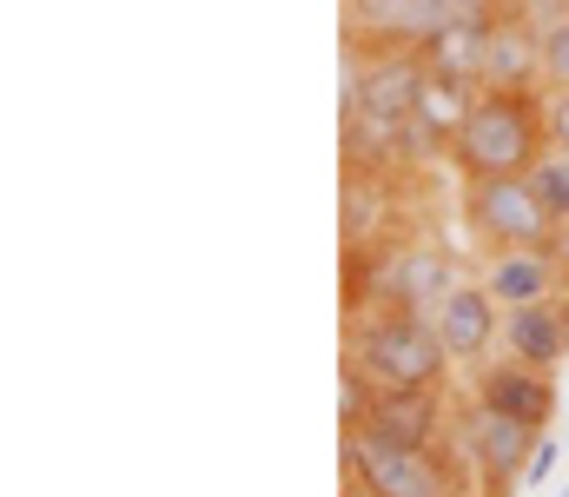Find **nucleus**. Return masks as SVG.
<instances>
[{
    "mask_svg": "<svg viewBox=\"0 0 569 497\" xmlns=\"http://www.w3.org/2000/svg\"><path fill=\"white\" fill-rule=\"evenodd\" d=\"M550 147L557 140H550L543 87H483L450 140V166L457 179H503V172H537Z\"/></svg>",
    "mask_w": 569,
    "mask_h": 497,
    "instance_id": "nucleus-1",
    "label": "nucleus"
},
{
    "mask_svg": "<svg viewBox=\"0 0 569 497\" xmlns=\"http://www.w3.org/2000/svg\"><path fill=\"white\" fill-rule=\"evenodd\" d=\"M345 365H358L385 391H443L457 358L437 338L430 312H385V306H371V312L351 319V358Z\"/></svg>",
    "mask_w": 569,
    "mask_h": 497,
    "instance_id": "nucleus-2",
    "label": "nucleus"
},
{
    "mask_svg": "<svg viewBox=\"0 0 569 497\" xmlns=\"http://www.w3.org/2000/svg\"><path fill=\"white\" fill-rule=\"evenodd\" d=\"M351 306L371 312H430L450 286H457V252L450 246H430V239H371L351 252Z\"/></svg>",
    "mask_w": 569,
    "mask_h": 497,
    "instance_id": "nucleus-3",
    "label": "nucleus"
},
{
    "mask_svg": "<svg viewBox=\"0 0 569 497\" xmlns=\"http://www.w3.org/2000/svg\"><path fill=\"white\" fill-rule=\"evenodd\" d=\"M457 212H463V232L483 246V259L490 252H523V246H557V232H563V219L543 206V192H537L530 172L463 179Z\"/></svg>",
    "mask_w": 569,
    "mask_h": 497,
    "instance_id": "nucleus-4",
    "label": "nucleus"
},
{
    "mask_svg": "<svg viewBox=\"0 0 569 497\" xmlns=\"http://www.w3.org/2000/svg\"><path fill=\"white\" fill-rule=\"evenodd\" d=\"M345 478L371 497H470L463 471L437 445H398L378 431H345Z\"/></svg>",
    "mask_w": 569,
    "mask_h": 497,
    "instance_id": "nucleus-5",
    "label": "nucleus"
},
{
    "mask_svg": "<svg viewBox=\"0 0 569 497\" xmlns=\"http://www.w3.org/2000/svg\"><path fill=\"white\" fill-rule=\"evenodd\" d=\"M537 445H543V431L537 425H523V418H503V411H490V405H463L457 411V471L463 478H477V491L483 497H510L517 491V478H530V458H537Z\"/></svg>",
    "mask_w": 569,
    "mask_h": 497,
    "instance_id": "nucleus-6",
    "label": "nucleus"
},
{
    "mask_svg": "<svg viewBox=\"0 0 569 497\" xmlns=\"http://www.w3.org/2000/svg\"><path fill=\"white\" fill-rule=\"evenodd\" d=\"M550 20L537 7L517 13H490V40H483V87H550Z\"/></svg>",
    "mask_w": 569,
    "mask_h": 497,
    "instance_id": "nucleus-7",
    "label": "nucleus"
},
{
    "mask_svg": "<svg viewBox=\"0 0 569 497\" xmlns=\"http://www.w3.org/2000/svg\"><path fill=\"white\" fill-rule=\"evenodd\" d=\"M470 398L490 405V411H503V418H523V425L550 431V418H557V371H537V365H523V358L503 351L497 365H477Z\"/></svg>",
    "mask_w": 569,
    "mask_h": 497,
    "instance_id": "nucleus-8",
    "label": "nucleus"
},
{
    "mask_svg": "<svg viewBox=\"0 0 569 497\" xmlns=\"http://www.w3.org/2000/svg\"><path fill=\"white\" fill-rule=\"evenodd\" d=\"M430 326H437V338L450 345V358H457V365H483V358H490V345L503 338V306L483 292V279H477V286H463V279H457V286L430 306Z\"/></svg>",
    "mask_w": 569,
    "mask_h": 497,
    "instance_id": "nucleus-9",
    "label": "nucleus"
},
{
    "mask_svg": "<svg viewBox=\"0 0 569 497\" xmlns=\"http://www.w3.org/2000/svg\"><path fill=\"white\" fill-rule=\"evenodd\" d=\"M470 0H351V40L378 47H425L443 20H457Z\"/></svg>",
    "mask_w": 569,
    "mask_h": 497,
    "instance_id": "nucleus-10",
    "label": "nucleus"
},
{
    "mask_svg": "<svg viewBox=\"0 0 569 497\" xmlns=\"http://www.w3.org/2000/svg\"><path fill=\"white\" fill-rule=\"evenodd\" d=\"M503 351L537 365V371H563L569 365V286L550 292V299L510 306L503 312Z\"/></svg>",
    "mask_w": 569,
    "mask_h": 497,
    "instance_id": "nucleus-11",
    "label": "nucleus"
},
{
    "mask_svg": "<svg viewBox=\"0 0 569 497\" xmlns=\"http://www.w3.org/2000/svg\"><path fill=\"white\" fill-rule=\"evenodd\" d=\"M483 292L510 312V306H530V299H550L563 292V266H557V246H523V252H490L483 259Z\"/></svg>",
    "mask_w": 569,
    "mask_h": 497,
    "instance_id": "nucleus-12",
    "label": "nucleus"
},
{
    "mask_svg": "<svg viewBox=\"0 0 569 497\" xmlns=\"http://www.w3.org/2000/svg\"><path fill=\"white\" fill-rule=\"evenodd\" d=\"M443 425H450L443 391H385V385H378L358 431H378V438H398V445H437Z\"/></svg>",
    "mask_w": 569,
    "mask_h": 497,
    "instance_id": "nucleus-13",
    "label": "nucleus"
},
{
    "mask_svg": "<svg viewBox=\"0 0 569 497\" xmlns=\"http://www.w3.org/2000/svg\"><path fill=\"white\" fill-rule=\"evenodd\" d=\"M483 40H490V13L483 7H463L457 20H443L430 33L418 53H425L430 73H457V80H477L483 87Z\"/></svg>",
    "mask_w": 569,
    "mask_h": 497,
    "instance_id": "nucleus-14",
    "label": "nucleus"
},
{
    "mask_svg": "<svg viewBox=\"0 0 569 497\" xmlns=\"http://www.w3.org/2000/svg\"><path fill=\"white\" fill-rule=\"evenodd\" d=\"M477 80H457V73H425V93H418V127H425L430 140L450 153V140H457V127L470 120V107H477Z\"/></svg>",
    "mask_w": 569,
    "mask_h": 497,
    "instance_id": "nucleus-15",
    "label": "nucleus"
},
{
    "mask_svg": "<svg viewBox=\"0 0 569 497\" xmlns=\"http://www.w3.org/2000/svg\"><path fill=\"white\" fill-rule=\"evenodd\" d=\"M530 179H537L543 206H550V212L569 226V147H550V153H543V166H537Z\"/></svg>",
    "mask_w": 569,
    "mask_h": 497,
    "instance_id": "nucleus-16",
    "label": "nucleus"
},
{
    "mask_svg": "<svg viewBox=\"0 0 569 497\" xmlns=\"http://www.w3.org/2000/svg\"><path fill=\"white\" fill-rule=\"evenodd\" d=\"M543 67H550V87H569V20L550 27V53H543Z\"/></svg>",
    "mask_w": 569,
    "mask_h": 497,
    "instance_id": "nucleus-17",
    "label": "nucleus"
},
{
    "mask_svg": "<svg viewBox=\"0 0 569 497\" xmlns=\"http://www.w3.org/2000/svg\"><path fill=\"white\" fill-rule=\"evenodd\" d=\"M543 100H550V140L569 147V87H543Z\"/></svg>",
    "mask_w": 569,
    "mask_h": 497,
    "instance_id": "nucleus-18",
    "label": "nucleus"
},
{
    "mask_svg": "<svg viewBox=\"0 0 569 497\" xmlns=\"http://www.w3.org/2000/svg\"><path fill=\"white\" fill-rule=\"evenodd\" d=\"M557 451H563V445H557V438H543V445H537V458H530V478H550V471H557Z\"/></svg>",
    "mask_w": 569,
    "mask_h": 497,
    "instance_id": "nucleus-19",
    "label": "nucleus"
},
{
    "mask_svg": "<svg viewBox=\"0 0 569 497\" xmlns=\"http://www.w3.org/2000/svg\"><path fill=\"white\" fill-rule=\"evenodd\" d=\"M470 7H483V13H517V7H537V0H470Z\"/></svg>",
    "mask_w": 569,
    "mask_h": 497,
    "instance_id": "nucleus-20",
    "label": "nucleus"
},
{
    "mask_svg": "<svg viewBox=\"0 0 569 497\" xmlns=\"http://www.w3.org/2000/svg\"><path fill=\"white\" fill-rule=\"evenodd\" d=\"M537 13H543V20L557 27V20H569V0H537Z\"/></svg>",
    "mask_w": 569,
    "mask_h": 497,
    "instance_id": "nucleus-21",
    "label": "nucleus"
},
{
    "mask_svg": "<svg viewBox=\"0 0 569 497\" xmlns=\"http://www.w3.org/2000/svg\"><path fill=\"white\" fill-rule=\"evenodd\" d=\"M557 266H563V286H569V226L557 232Z\"/></svg>",
    "mask_w": 569,
    "mask_h": 497,
    "instance_id": "nucleus-22",
    "label": "nucleus"
},
{
    "mask_svg": "<svg viewBox=\"0 0 569 497\" xmlns=\"http://www.w3.org/2000/svg\"><path fill=\"white\" fill-rule=\"evenodd\" d=\"M345 497H371V491H365V485H351V491H345Z\"/></svg>",
    "mask_w": 569,
    "mask_h": 497,
    "instance_id": "nucleus-23",
    "label": "nucleus"
},
{
    "mask_svg": "<svg viewBox=\"0 0 569 497\" xmlns=\"http://www.w3.org/2000/svg\"><path fill=\"white\" fill-rule=\"evenodd\" d=\"M557 497H569V491H557Z\"/></svg>",
    "mask_w": 569,
    "mask_h": 497,
    "instance_id": "nucleus-24",
    "label": "nucleus"
}]
</instances>
